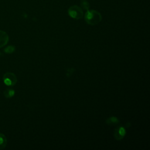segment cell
Listing matches in <instances>:
<instances>
[{
    "instance_id": "cell-1",
    "label": "cell",
    "mask_w": 150,
    "mask_h": 150,
    "mask_svg": "<svg viewBox=\"0 0 150 150\" xmlns=\"http://www.w3.org/2000/svg\"><path fill=\"white\" fill-rule=\"evenodd\" d=\"M86 22L90 25H96L102 20L101 14L97 11L88 9L84 14Z\"/></svg>"
},
{
    "instance_id": "cell-2",
    "label": "cell",
    "mask_w": 150,
    "mask_h": 150,
    "mask_svg": "<svg viewBox=\"0 0 150 150\" xmlns=\"http://www.w3.org/2000/svg\"><path fill=\"white\" fill-rule=\"evenodd\" d=\"M67 12L69 16L75 19H79L84 16V12L82 8L76 5L69 7Z\"/></svg>"
},
{
    "instance_id": "cell-3",
    "label": "cell",
    "mask_w": 150,
    "mask_h": 150,
    "mask_svg": "<svg viewBox=\"0 0 150 150\" xmlns=\"http://www.w3.org/2000/svg\"><path fill=\"white\" fill-rule=\"evenodd\" d=\"M4 83L8 86H13L17 83L16 75L11 72H7L4 74L2 77Z\"/></svg>"
},
{
    "instance_id": "cell-4",
    "label": "cell",
    "mask_w": 150,
    "mask_h": 150,
    "mask_svg": "<svg viewBox=\"0 0 150 150\" xmlns=\"http://www.w3.org/2000/svg\"><path fill=\"white\" fill-rule=\"evenodd\" d=\"M125 134H126V131L125 128L124 127H120L115 129L114 135L115 138L117 140H121L124 138Z\"/></svg>"
},
{
    "instance_id": "cell-5",
    "label": "cell",
    "mask_w": 150,
    "mask_h": 150,
    "mask_svg": "<svg viewBox=\"0 0 150 150\" xmlns=\"http://www.w3.org/2000/svg\"><path fill=\"white\" fill-rule=\"evenodd\" d=\"M9 41V36L6 32L0 30V48L5 46Z\"/></svg>"
},
{
    "instance_id": "cell-6",
    "label": "cell",
    "mask_w": 150,
    "mask_h": 150,
    "mask_svg": "<svg viewBox=\"0 0 150 150\" xmlns=\"http://www.w3.org/2000/svg\"><path fill=\"white\" fill-rule=\"evenodd\" d=\"M7 145V139L4 134L0 133V150L4 149Z\"/></svg>"
},
{
    "instance_id": "cell-7",
    "label": "cell",
    "mask_w": 150,
    "mask_h": 150,
    "mask_svg": "<svg viewBox=\"0 0 150 150\" xmlns=\"http://www.w3.org/2000/svg\"><path fill=\"white\" fill-rule=\"evenodd\" d=\"M15 91L12 88H7L4 91V95L5 98H10L15 95Z\"/></svg>"
},
{
    "instance_id": "cell-8",
    "label": "cell",
    "mask_w": 150,
    "mask_h": 150,
    "mask_svg": "<svg viewBox=\"0 0 150 150\" xmlns=\"http://www.w3.org/2000/svg\"><path fill=\"white\" fill-rule=\"evenodd\" d=\"M118 122H119V120L115 117H111L108 118L106 121V123L110 125H115V124H118Z\"/></svg>"
},
{
    "instance_id": "cell-9",
    "label": "cell",
    "mask_w": 150,
    "mask_h": 150,
    "mask_svg": "<svg viewBox=\"0 0 150 150\" xmlns=\"http://www.w3.org/2000/svg\"><path fill=\"white\" fill-rule=\"evenodd\" d=\"M80 6L83 9L88 10L90 8V4L86 0H81L80 2Z\"/></svg>"
},
{
    "instance_id": "cell-10",
    "label": "cell",
    "mask_w": 150,
    "mask_h": 150,
    "mask_svg": "<svg viewBox=\"0 0 150 150\" xmlns=\"http://www.w3.org/2000/svg\"><path fill=\"white\" fill-rule=\"evenodd\" d=\"M15 47L13 45L8 46L4 49L5 53H8V54H11V53H13L15 52Z\"/></svg>"
},
{
    "instance_id": "cell-11",
    "label": "cell",
    "mask_w": 150,
    "mask_h": 150,
    "mask_svg": "<svg viewBox=\"0 0 150 150\" xmlns=\"http://www.w3.org/2000/svg\"><path fill=\"white\" fill-rule=\"evenodd\" d=\"M0 55H1V52H0Z\"/></svg>"
}]
</instances>
